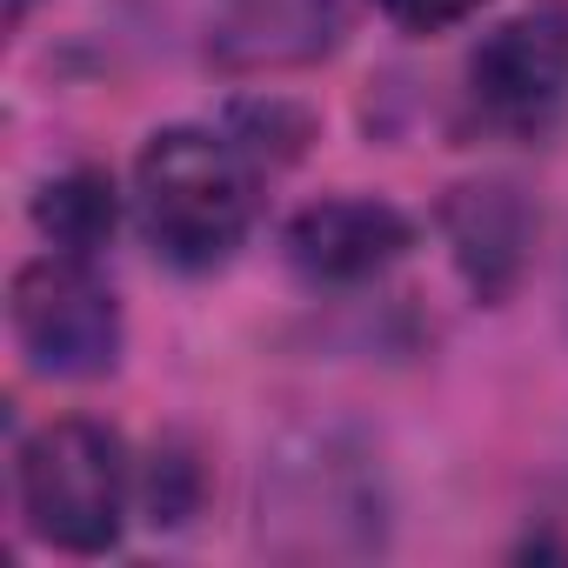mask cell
Segmentation results:
<instances>
[{"label": "cell", "instance_id": "6da1fadb", "mask_svg": "<svg viewBox=\"0 0 568 568\" xmlns=\"http://www.w3.org/2000/svg\"><path fill=\"white\" fill-rule=\"evenodd\" d=\"M261 207V161L227 128H161L134 154V214L161 261L221 267Z\"/></svg>", "mask_w": 568, "mask_h": 568}, {"label": "cell", "instance_id": "7a4b0ae2", "mask_svg": "<svg viewBox=\"0 0 568 568\" xmlns=\"http://www.w3.org/2000/svg\"><path fill=\"white\" fill-rule=\"evenodd\" d=\"M14 495L28 528L68 555H108L134 508V462L108 422H41L14 455Z\"/></svg>", "mask_w": 568, "mask_h": 568}, {"label": "cell", "instance_id": "3957f363", "mask_svg": "<svg viewBox=\"0 0 568 568\" xmlns=\"http://www.w3.org/2000/svg\"><path fill=\"white\" fill-rule=\"evenodd\" d=\"M462 101L501 141H548L568 114V0L495 21L462 68Z\"/></svg>", "mask_w": 568, "mask_h": 568}, {"label": "cell", "instance_id": "277c9868", "mask_svg": "<svg viewBox=\"0 0 568 568\" xmlns=\"http://www.w3.org/2000/svg\"><path fill=\"white\" fill-rule=\"evenodd\" d=\"M8 328L34 375L48 382H94L121 362V302L81 254H41L14 267Z\"/></svg>", "mask_w": 568, "mask_h": 568}, {"label": "cell", "instance_id": "5b68a950", "mask_svg": "<svg viewBox=\"0 0 568 568\" xmlns=\"http://www.w3.org/2000/svg\"><path fill=\"white\" fill-rule=\"evenodd\" d=\"M408 247H415V221L375 194L308 201L281 227V254H288V267L308 288H362V281L388 274Z\"/></svg>", "mask_w": 568, "mask_h": 568}, {"label": "cell", "instance_id": "8992f818", "mask_svg": "<svg viewBox=\"0 0 568 568\" xmlns=\"http://www.w3.org/2000/svg\"><path fill=\"white\" fill-rule=\"evenodd\" d=\"M442 221H448L462 274L481 295H501L515 281V267H521V241H528V214H521L515 187H495V181L488 187H455Z\"/></svg>", "mask_w": 568, "mask_h": 568}, {"label": "cell", "instance_id": "52a82bcc", "mask_svg": "<svg viewBox=\"0 0 568 568\" xmlns=\"http://www.w3.org/2000/svg\"><path fill=\"white\" fill-rule=\"evenodd\" d=\"M114 221H121V201H114V181H108L101 168H68V174H54V181L34 194V227H41L61 254L94 261V254L114 241Z\"/></svg>", "mask_w": 568, "mask_h": 568}, {"label": "cell", "instance_id": "ba28073f", "mask_svg": "<svg viewBox=\"0 0 568 568\" xmlns=\"http://www.w3.org/2000/svg\"><path fill=\"white\" fill-rule=\"evenodd\" d=\"M227 134H234L254 161H267V148H274V161H295L302 141H308V114L281 108V101H247V108H234Z\"/></svg>", "mask_w": 568, "mask_h": 568}, {"label": "cell", "instance_id": "9c48e42d", "mask_svg": "<svg viewBox=\"0 0 568 568\" xmlns=\"http://www.w3.org/2000/svg\"><path fill=\"white\" fill-rule=\"evenodd\" d=\"M148 515L168 521V528L194 515V462H187L181 448L154 455V468H148Z\"/></svg>", "mask_w": 568, "mask_h": 568}, {"label": "cell", "instance_id": "30bf717a", "mask_svg": "<svg viewBox=\"0 0 568 568\" xmlns=\"http://www.w3.org/2000/svg\"><path fill=\"white\" fill-rule=\"evenodd\" d=\"M488 0H382V14L402 28V34H448L462 28L468 14H481Z\"/></svg>", "mask_w": 568, "mask_h": 568}, {"label": "cell", "instance_id": "8fae6325", "mask_svg": "<svg viewBox=\"0 0 568 568\" xmlns=\"http://www.w3.org/2000/svg\"><path fill=\"white\" fill-rule=\"evenodd\" d=\"M8 21H14V28L28 21V0H8Z\"/></svg>", "mask_w": 568, "mask_h": 568}]
</instances>
